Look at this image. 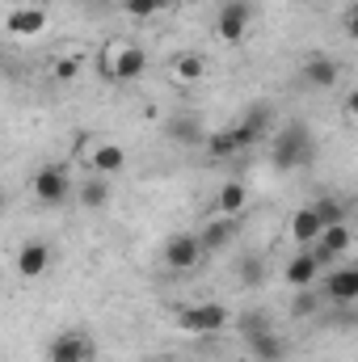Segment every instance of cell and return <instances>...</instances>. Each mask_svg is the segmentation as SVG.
<instances>
[{
    "mask_svg": "<svg viewBox=\"0 0 358 362\" xmlns=\"http://www.w3.org/2000/svg\"><path fill=\"white\" fill-rule=\"evenodd\" d=\"M312 160V131L304 122H287L270 135V165L278 173H295Z\"/></svg>",
    "mask_w": 358,
    "mask_h": 362,
    "instance_id": "obj_1",
    "label": "cell"
},
{
    "mask_svg": "<svg viewBox=\"0 0 358 362\" xmlns=\"http://www.w3.org/2000/svg\"><path fill=\"white\" fill-rule=\"evenodd\" d=\"M346 114H350V122H358V89H350V97H346Z\"/></svg>",
    "mask_w": 358,
    "mask_h": 362,
    "instance_id": "obj_30",
    "label": "cell"
},
{
    "mask_svg": "<svg viewBox=\"0 0 358 362\" xmlns=\"http://www.w3.org/2000/svg\"><path fill=\"white\" fill-rule=\"evenodd\" d=\"M47 362H93L89 333H81V329H64V333H55L51 346H47Z\"/></svg>",
    "mask_w": 358,
    "mask_h": 362,
    "instance_id": "obj_7",
    "label": "cell"
},
{
    "mask_svg": "<svg viewBox=\"0 0 358 362\" xmlns=\"http://www.w3.org/2000/svg\"><path fill=\"white\" fill-rule=\"evenodd\" d=\"M89 169L93 173H101V177H118V173L127 169V152H122L118 144H93Z\"/></svg>",
    "mask_w": 358,
    "mask_h": 362,
    "instance_id": "obj_17",
    "label": "cell"
},
{
    "mask_svg": "<svg viewBox=\"0 0 358 362\" xmlns=\"http://www.w3.org/2000/svg\"><path fill=\"white\" fill-rule=\"evenodd\" d=\"M76 202H81L85 211H101V206L110 202V177L93 173V177L76 181Z\"/></svg>",
    "mask_w": 358,
    "mask_h": 362,
    "instance_id": "obj_20",
    "label": "cell"
},
{
    "mask_svg": "<svg viewBox=\"0 0 358 362\" xmlns=\"http://www.w3.org/2000/svg\"><path fill=\"white\" fill-rule=\"evenodd\" d=\"M321 270H325V266L316 262V253H312V249H299V253L282 266V278H287L291 291H304V286H316Z\"/></svg>",
    "mask_w": 358,
    "mask_h": 362,
    "instance_id": "obj_14",
    "label": "cell"
},
{
    "mask_svg": "<svg viewBox=\"0 0 358 362\" xmlns=\"http://www.w3.org/2000/svg\"><path fill=\"white\" fill-rule=\"evenodd\" d=\"M350 245H354V232H350L346 223H333V228L321 232V240L312 245V253H316V262L329 270V266H337L342 253H350Z\"/></svg>",
    "mask_w": 358,
    "mask_h": 362,
    "instance_id": "obj_11",
    "label": "cell"
},
{
    "mask_svg": "<svg viewBox=\"0 0 358 362\" xmlns=\"http://www.w3.org/2000/svg\"><path fill=\"white\" fill-rule=\"evenodd\" d=\"M266 329H274V325H270L266 312H258V308H253V312H241V316H236V333H241L245 341H249V337H258V333H266Z\"/></svg>",
    "mask_w": 358,
    "mask_h": 362,
    "instance_id": "obj_25",
    "label": "cell"
},
{
    "mask_svg": "<svg viewBox=\"0 0 358 362\" xmlns=\"http://www.w3.org/2000/svg\"><path fill=\"white\" fill-rule=\"evenodd\" d=\"M236 236H241V215H211L202 223V232H198V240H202L207 253H224Z\"/></svg>",
    "mask_w": 358,
    "mask_h": 362,
    "instance_id": "obj_10",
    "label": "cell"
},
{
    "mask_svg": "<svg viewBox=\"0 0 358 362\" xmlns=\"http://www.w3.org/2000/svg\"><path fill=\"white\" fill-rule=\"evenodd\" d=\"M165 135H169L173 144H181V148H198V144H207L202 118L190 114V110H181V114H169V118H165Z\"/></svg>",
    "mask_w": 358,
    "mask_h": 362,
    "instance_id": "obj_13",
    "label": "cell"
},
{
    "mask_svg": "<svg viewBox=\"0 0 358 362\" xmlns=\"http://www.w3.org/2000/svg\"><path fill=\"white\" fill-rule=\"evenodd\" d=\"M325 299L329 303H358V266H342L325 278Z\"/></svg>",
    "mask_w": 358,
    "mask_h": 362,
    "instance_id": "obj_15",
    "label": "cell"
},
{
    "mask_svg": "<svg viewBox=\"0 0 358 362\" xmlns=\"http://www.w3.org/2000/svg\"><path fill=\"white\" fill-rule=\"evenodd\" d=\"M266 278H270V266H266L262 253H241V257H236V282H241V286L253 291V286H262Z\"/></svg>",
    "mask_w": 358,
    "mask_h": 362,
    "instance_id": "obj_21",
    "label": "cell"
},
{
    "mask_svg": "<svg viewBox=\"0 0 358 362\" xmlns=\"http://www.w3.org/2000/svg\"><path fill=\"white\" fill-rule=\"evenodd\" d=\"M152 362H181V358H178V354H156Z\"/></svg>",
    "mask_w": 358,
    "mask_h": 362,
    "instance_id": "obj_31",
    "label": "cell"
},
{
    "mask_svg": "<svg viewBox=\"0 0 358 362\" xmlns=\"http://www.w3.org/2000/svg\"><path fill=\"white\" fill-rule=\"evenodd\" d=\"M17 274L25 278V282H38L42 274L51 270V245L47 240H25L21 249H17Z\"/></svg>",
    "mask_w": 358,
    "mask_h": 362,
    "instance_id": "obj_12",
    "label": "cell"
},
{
    "mask_svg": "<svg viewBox=\"0 0 358 362\" xmlns=\"http://www.w3.org/2000/svg\"><path fill=\"white\" fill-rule=\"evenodd\" d=\"M178 325L185 329V333H194V337H215V333H224V329L232 325V312H228L224 303L207 299V303H190V308H181Z\"/></svg>",
    "mask_w": 358,
    "mask_h": 362,
    "instance_id": "obj_4",
    "label": "cell"
},
{
    "mask_svg": "<svg viewBox=\"0 0 358 362\" xmlns=\"http://www.w3.org/2000/svg\"><path fill=\"white\" fill-rule=\"evenodd\" d=\"M337 81H342V64L329 59V55H308V59L299 64V85H304V89L329 93V89H337Z\"/></svg>",
    "mask_w": 358,
    "mask_h": 362,
    "instance_id": "obj_6",
    "label": "cell"
},
{
    "mask_svg": "<svg viewBox=\"0 0 358 362\" xmlns=\"http://www.w3.org/2000/svg\"><path fill=\"white\" fill-rule=\"evenodd\" d=\"M181 4H202V0H181Z\"/></svg>",
    "mask_w": 358,
    "mask_h": 362,
    "instance_id": "obj_32",
    "label": "cell"
},
{
    "mask_svg": "<svg viewBox=\"0 0 358 362\" xmlns=\"http://www.w3.org/2000/svg\"><path fill=\"white\" fill-rule=\"evenodd\" d=\"M202 257H207V249H202L198 232H178V236L165 240V266H169V270L185 274V270H194Z\"/></svg>",
    "mask_w": 358,
    "mask_h": 362,
    "instance_id": "obj_8",
    "label": "cell"
},
{
    "mask_svg": "<svg viewBox=\"0 0 358 362\" xmlns=\"http://www.w3.org/2000/svg\"><path fill=\"white\" fill-rule=\"evenodd\" d=\"M249 206V185L245 181H224L215 194V215H245Z\"/></svg>",
    "mask_w": 358,
    "mask_h": 362,
    "instance_id": "obj_19",
    "label": "cell"
},
{
    "mask_svg": "<svg viewBox=\"0 0 358 362\" xmlns=\"http://www.w3.org/2000/svg\"><path fill=\"white\" fill-rule=\"evenodd\" d=\"M321 232H325V223H321V215H316L312 206H299V211L291 215V240H295L299 249H312V245L321 240Z\"/></svg>",
    "mask_w": 358,
    "mask_h": 362,
    "instance_id": "obj_16",
    "label": "cell"
},
{
    "mask_svg": "<svg viewBox=\"0 0 358 362\" xmlns=\"http://www.w3.org/2000/svg\"><path fill=\"white\" fill-rule=\"evenodd\" d=\"M321 308H325V291L321 286H304V291L291 295V316L295 320H312Z\"/></svg>",
    "mask_w": 358,
    "mask_h": 362,
    "instance_id": "obj_23",
    "label": "cell"
},
{
    "mask_svg": "<svg viewBox=\"0 0 358 362\" xmlns=\"http://www.w3.org/2000/svg\"><path fill=\"white\" fill-rule=\"evenodd\" d=\"M47 30V13L42 8H13L8 13V34L13 38H38Z\"/></svg>",
    "mask_w": 358,
    "mask_h": 362,
    "instance_id": "obj_18",
    "label": "cell"
},
{
    "mask_svg": "<svg viewBox=\"0 0 358 362\" xmlns=\"http://www.w3.org/2000/svg\"><path fill=\"white\" fill-rule=\"evenodd\" d=\"M262 139H266V135H262L258 127H249V122L241 118L236 127H224V131H211L202 148H207V156H211V160H232V156H241V152H249V148H258Z\"/></svg>",
    "mask_w": 358,
    "mask_h": 362,
    "instance_id": "obj_3",
    "label": "cell"
},
{
    "mask_svg": "<svg viewBox=\"0 0 358 362\" xmlns=\"http://www.w3.org/2000/svg\"><path fill=\"white\" fill-rule=\"evenodd\" d=\"M249 350H253V358L258 362H282L287 358V341H282L274 329L258 333V337H249Z\"/></svg>",
    "mask_w": 358,
    "mask_h": 362,
    "instance_id": "obj_22",
    "label": "cell"
},
{
    "mask_svg": "<svg viewBox=\"0 0 358 362\" xmlns=\"http://www.w3.org/2000/svg\"><path fill=\"white\" fill-rule=\"evenodd\" d=\"M51 72H55V81H64V85H72V81L81 76V59H76V55H59Z\"/></svg>",
    "mask_w": 358,
    "mask_h": 362,
    "instance_id": "obj_28",
    "label": "cell"
},
{
    "mask_svg": "<svg viewBox=\"0 0 358 362\" xmlns=\"http://www.w3.org/2000/svg\"><path fill=\"white\" fill-rule=\"evenodd\" d=\"M312 211L321 215V223H325V228L346 223V202H342V198H316V202H312Z\"/></svg>",
    "mask_w": 358,
    "mask_h": 362,
    "instance_id": "obj_26",
    "label": "cell"
},
{
    "mask_svg": "<svg viewBox=\"0 0 358 362\" xmlns=\"http://www.w3.org/2000/svg\"><path fill=\"white\" fill-rule=\"evenodd\" d=\"M72 177H68V169H59V165H42V169H34V177H30V194H34V202H42V206H64L68 198H72Z\"/></svg>",
    "mask_w": 358,
    "mask_h": 362,
    "instance_id": "obj_5",
    "label": "cell"
},
{
    "mask_svg": "<svg viewBox=\"0 0 358 362\" xmlns=\"http://www.w3.org/2000/svg\"><path fill=\"white\" fill-rule=\"evenodd\" d=\"M249 21H253V13H249L245 0H224L219 13H215V34L224 42H241L249 34Z\"/></svg>",
    "mask_w": 358,
    "mask_h": 362,
    "instance_id": "obj_9",
    "label": "cell"
},
{
    "mask_svg": "<svg viewBox=\"0 0 358 362\" xmlns=\"http://www.w3.org/2000/svg\"><path fill=\"white\" fill-rule=\"evenodd\" d=\"M202 76H207V59H202L198 51H185V55L173 59V81H178V85H198Z\"/></svg>",
    "mask_w": 358,
    "mask_h": 362,
    "instance_id": "obj_24",
    "label": "cell"
},
{
    "mask_svg": "<svg viewBox=\"0 0 358 362\" xmlns=\"http://www.w3.org/2000/svg\"><path fill=\"white\" fill-rule=\"evenodd\" d=\"M165 8H169V0H127V13L139 17V21H148V17H156Z\"/></svg>",
    "mask_w": 358,
    "mask_h": 362,
    "instance_id": "obj_27",
    "label": "cell"
},
{
    "mask_svg": "<svg viewBox=\"0 0 358 362\" xmlns=\"http://www.w3.org/2000/svg\"><path fill=\"white\" fill-rule=\"evenodd\" d=\"M148 68V51L139 42H110L105 47V59H101V76L114 81V85H127V81H139Z\"/></svg>",
    "mask_w": 358,
    "mask_h": 362,
    "instance_id": "obj_2",
    "label": "cell"
},
{
    "mask_svg": "<svg viewBox=\"0 0 358 362\" xmlns=\"http://www.w3.org/2000/svg\"><path fill=\"white\" fill-rule=\"evenodd\" d=\"M346 34L358 42V4H354V8H346Z\"/></svg>",
    "mask_w": 358,
    "mask_h": 362,
    "instance_id": "obj_29",
    "label": "cell"
}]
</instances>
